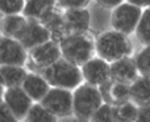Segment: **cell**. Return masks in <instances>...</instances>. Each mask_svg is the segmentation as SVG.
<instances>
[{
	"label": "cell",
	"mask_w": 150,
	"mask_h": 122,
	"mask_svg": "<svg viewBox=\"0 0 150 122\" xmlns=\"http://www.w3.org/2000/svg\"><path fill=\"white\" fill-rule=\"evenodd\" d=\"M0 122H20V120L11 112V109L3 100L0 102Z\"/></svg>",
	"instance_id": "obj_28"
},
{
	"label": "cell",
	"mask_w": 150,
	"mask_h": 122,
	"mask_svg": "<svg viewBox=\"0 0 150 122\" xmlns=\"http://www.w3.org/2000/svg\"><path fill=\"white\" fill-rule=\"evenodd\" d=\"M140 105L129 100L122 104L113 105V114L116 122H136L138 116Z\"/></svg>",
	"instance_id": "obj_21"
},
{
	"label": "cell",
	"mask_w": 150,
	"mask_h": 122,
	"mask_svg": "<svg viewBox=\"0 0 150 122\" xmlns=\"http://www.w3.org/2000/svg\"><path fill=\"white\" fill-rule=\"evenodd\" d=\"M62 58L82 67L96 54L95 41L87 33L70 34L59 42Z\"/></svg>",
	"instance_id": "obj_3"
},
{
	"label": "cell",
	"mask_w": 150,
	"mask_h": 122,
	"mask_svg": "<svg viewBox=\"0 0 150 122\" xmlns=\"http://www.w3.org/2000/svg\"><path fill=\"white\" fill-rule=\"evenodd\" d=\"M88 122H116L113 114V104L104 101L91 116Z\"/></svg>",
	"instance_id": "obj_24"
},
{
	"label": "cell",
	"mask_w": 150,
	"mask_h": 122,
	"mask_svg": "<svg viewBox=\"0 0 150 122\" xmlns=\"http://www.w3.org/2000/svg\"><path fill=\"white\" fill-rule=\"evenodd\" d=\"M29 18H26L23 13L18 15H5L1 18V36L17 38L18 34L23 32Z\"/></svg>",
	"instance_id": "obj_20"
},
{
	"label": "cell",
	"mask_w": 150,
	"mask_h": 122,
	"mask_svg": "<svg viewBox=\"0 0 150 122\" xmlns=\"http://www.w3.org/2000/svg\"><path fill=\"white\" fill-rule=\"evenodd\" d=\"M21 87L32 97V100L34 102H41V100L46 96L49 89L52 88V86L45 79V76L42 74H36V72H28Z\"/></svg>",
	"instance_id": "obj_14"
},
{
	"label": "cell",
	"mask_w": 150,
	"mask_h": 122,
	"mask_svg": "<svg viewBox=\"0 0 150 122\" xmlns=\"http://www.w3.org/2000/svg\"><path fill=\"white\" fill-rule=\"evenodd\" d=\"M29 59V51L18 39L1 36L0 39V63L24 66Z\"/></svg>",
	"instance_id": "obj_8"
},
{
	"label": "cell",
	"mask_w": 150,
	"mask_h": 122,
	"mask_svg": "<svg viewBox=\"0 0 150 122\" xmlns=\"http://www.w3.org/2000/svg\"><path fill=\"white\" fill-rule=\"evenodd\" d=\"M144 9L132 3L124 1L119 7L113 8L111 13V26L115 30H119L121 33L129 34L134 33L138 22L141 20Z\"/></svg>",
	"instance_id": "obj_5"
},
{
	"label": "cell",
	"mask_w": 150,
	"mask_h": 122,
	"mask_svg": "<svg viewBox=\"0 0 150 122\" xmlns=\"http://www.w3.org/2000/svg\"><path fill=\"white\" fill-rule=\"evenodd\" d=\"M82 74L86 83L101 87L111 81V63L100 57H93L82 66Z\"/></svg>",
	"instance_id": "obj_9"
},
{
	"label": "cell",
	"mask_w": 150,
	"mask_h": 122,
	"mask_svg": "<svg viewBox=\"0 0 150 122\" xmlns=\"http://www.w3.org/2000/svg\"><path fill=\"white\" fill-rule=\"evenodd\" d=\"M16 39H18L24 45V47L29 51V50L34 49L38 45L52 39V34L47 30L46 26L42 25L40 21L29 20L25 28L23 29V32L18 34V37Z\"/></svg>",
	"instance_id": "obj_11"
},
{
	"label": "cell",
	"mask_w": 150,
	"mask_h": 122,
	"mask_svg": "<svg viewBox=\"0 0 150 122\" xmlns=\"http://www.w3.org/2000/svg\"><path fill=\"white\" fill-rule=\"evenodd\" d=\"M103 93L104 99L107 97V102H111L113 105L122 104L130 100V88L129 84L119 83V81H108L107 84L99 87Z\"/></svg>",
	"instance_id": "obj_16"
},
{
	"label": "cell",
	"mask_w": 150,
	"mask_h": 122,
	"mask_svg": "<svg viewBox=\"0 0 150 122\" xmlns=\"http://www.w3.org/2000/svg\"><path fill=\"white\" fill-rule=\"evenodd\" d=\"M96 55L112 63L117 59L129 57L132 54V43L127 34L119 30H105L98 36L95 41Z\"/></svg>",
	"instance_id": "obj_2"
},
{
	"label": "cell",
	"mask_w": 150,
	"mask_h": 122,
	"mask_svg": "<svg viewBox=\"0 0 150 122\" xmlns=\"http://www.w3.org/2000/svg\"><path fill=\"white\" fill-rule=\"evenodd\" d=\"M57 7V0H26L23 15L29 20L41 21Z\"/></svg>",
	"instance_id": "obj_18"
},
{
	"label": "cell",
	"mask_w": 150,
	"mask_h": 122,
	"mask_svg": "<svg viewBox=\"0 0 150 122\" xmlns=\"http://www.w3.org/2000/svg\"><path fill=\"white\" fill-rule=\"evenodd\" d=\"M134 36L138 39V42L142 43L144 46L150 45V7L144 9L141 20L136 28Z\"/></svg>",
	"instance_id": "obj_23"
},
{
	"label": "cell",
	"mask_w": 150,
	"mask_h": 122,
	"mask_svg": "<svg viewBox=\"0 0 150 122\" xmlns=\"http://www.w3.org/2000/svg\"><path fill=\"white\" fill-rule=\"evenodd\" d=\"M63 22L69 36L87 33L91 26V13L87 8L63 9Z\"/></svg>",
	"instance_id": "obj_12"
},
{
	"label": "cell",
	"mask_w": 150,
	"mask_h": 122,
	"mask_svg": "<svg viewBox=\"0 0 150 122\" xmlns=\"http://www.w3.org/2000/svg\"><path fill=\"white\" fill-rule=\"evenodd\" d=\"M125 1L132 3V4H134V5H137V7L142 8V9L150 7V0H125Z\"/></svg>",
	"instance_id": "obj_31"
},
{
	"label": "cell",
	"mask_w": 150,
	"mask_h": 122,
	"mask_svg": "<svg viewBox=\"0 0 150 122\" xmlns=\"http://www.w3.org/2000/svg\"><path fill=\"white\" fill-rule=\"evenodd\" d=\"M103 102L104 96L100 88L86 81L73 91L74 116L79 121H88Z\"/></svg>",
	"instance_id": "obj_4"
},
{
	"label": "cell",
	"mask_w": 150,
	"mask_h": 122,
	"mask_svg": "<svg viewBox=\"0 0 150 122\" xmlns=\"http://www.w3.org/2000/svg\"><path fill=\"white\" fill-rule=\"evenodd\" d=\"M99 7L105 8V9H113V8L119 7L120 4L125 1V0H93Z\"/></svg>",
	"instance_id": "obj_30"
},
{
	"label": "cell",
	"mask_w": 150,
	"mask_h": 122,
	"mask_svg": "<svg viewBox=\"0 0 150 122\" xmlns=\"http://www.w3.org/2000/svg\"><path fill=\"white\" fill-rule=\"evenodd\" d=\"M41 74L52 87L65 88L70 91H74L80 84L84 83L82 67L69 62L65 58H61L49 67L44 68Z\"/></svg>",
	"instance_id": "obj_1"
},
{
	"label": "cell",
	"mask_w": 150,
	"mask_h": 122,
	"mask_svg": "<svg viewBox=\"0 0 150 122\" xmlns=\"http://www.w3.org/2000/svg\"><path fill=\"white\" fill-rule=\"evenodd\" d=\"M26 0H0L1 15H18L24 12Z\"/></svg>",
	"instance_id": "obj_26"
},
{
	"label": "cell",
	"mask_w": 150,
	"mask_h": 122,
	"mask_svg": "<svg viewBox=\"0 0 150 122\" xmlns=\"http://www.w3.org/2000/svg\"><path fill=\"white\" fill-rule=\"evenodd\" d=\"M1 100L20 121H25L29 110L34 104L32 97L24 91L21 86L12 87V88L1 87Z\"/></svg>",
	"instance_id": "obj_7"
},
{
	"label": "cell",
	"mask_w": 150,
	"mask_h": 122,
	"mask_svg": "<svg viewBox=\"0 0 150 122\" xmlns=\"http://www.w3.org/2000/svg\"><path fill=\"white\" fill-rule=\"evenodd\" d=\"M134 60L137 65L140 75L150 78V45L144 46L137 54L134 55Z\"/></svg>",
	"instance_id": "obj_25"
},
{
	"label": "cell",
	"mask_w": 150,
	"mask_h": 122,
	"mask_svg": "<svg viewBox=\"0 0 150 122\" xmlns=\"http://www.w3.org/2000/svg\"><path fill=\"white\" fill-rule=\"evenodd\" d=\"M41 104L58 118L74 114L73 91L70 89L52 87L46 96L41 100Z\"/></svg>",
	"instance_id": "obj_6"
},
{
	"label": "cell",
	"mask_w": 150,
	"mask_h": 122,
	"mask_svg": "<svg viewBox=\"0 0 150 122\" xmlns=\"http://www.w3.org/2000/svg\"><path fill=\"white\" fill-rule=\"evenodd\" d=\"M58 117L47 110L41 102H34L29 110L25 122H57Z\"/></svg>",
	"instance_id": "obj_22"
},
{
	"label": "cell",
	"mask_w": 150,
	"mask_h": 122,
	"mask_svg": "<svg viewBox=\"0 0 150 122\" xmlns=\"http://www.w3.org/2000/svg\"><path fill=\"white\" fill-rule=\"evenodd\" d=\"M136 122H150V102L140 107Z\"/></svg>",
	"instance_id": "obj_29"
},
{
	"label": "cell",
	"mask_w": 150,
	"mask_h": 122,
	"mask_svg": "<svg viewBox=\"0 0 150 122\" xmlns=\"http://www.w3.org/2000/svg\"><path fill=\"white\" fill-rule=\"evenodd\" d=\"M40 22L46 26L47 30L52 34V39L58 43L69 36L65 28V22H63V9L58 5L53 11H50Z\"/></svg>",
	"instance_id": "obj_15"
},
{
	"label": "cell",
	"mask_w": 150,
	"mask_h": 122,
	"mask_svg": "<svg viewBox=\"0 0 150 122\" xmlns=\"http://www.w3.org/2000/svg\"><path fill=\"white\" fill-rule=\"evenodd\" d=\"M91 0H57V5L62 9H75V8H87Z\"/></svg>",
	"instance_id": "obj_27"
},
{
	"label": "cell",
	"mask_w": 150,
	"mask_h": 122,
	"mask_svg": "<svg viewBox=\"0 0 150 122\" xmlns=\"http://www.w3.org/2000/svg\"><path fill=\"white\" fill-rule=\"evenodd\" d=\"M130 88V100L137 105L142 107L150 102V78L149 76L138 75L132 83Z\"/></svg>",
	"instance_id": "obj_19"
},
{
	"label": "cell",
	"mask_w": 150,
	"mask_h": 122,
	"mask_svg": "<svg viewBox=\"0 0 150 122\" xmlns=\"http://www.w3.org/2000/svg\"><path fill=\"white\" fill-rule=\"evenodd\" d=\"M61 58H62L61 46L58 42L53 41V39H49V41L36 46L34 49L29 50V60L41 71L55 63Z\"/></svg>",
	"instance_id": "obj_10"
},
{
	"label": "cell",
	"mask_w": 150,
	"mask_h": 122,
	"mask_svg": "<svg viewBox=\"0 0 150 122\" xmlns=\"http://www.w3.org/2000/svg\"><path fill=\"white\" fill-rule=\"evenodd\" d=\"M28 71L24 66H13V65H1L0 67V86L4 88L23 86Z\"/></svg>",
	"instance_id": "obj_17"
},
{
	"label": "cell",
	"mask_w": 150,
	"mask_h": 122,
	"mask_svg": "<svg viewBox=\"0 0 150 122\" xmlns=\"http://www.w3.org/2000/svg\"><path fill=\"white\" fill-rule=\"evenodd\" d=\"M140 75L134 58L125 57L111 63V79L119 83L130 84Z\"/></svg>",
	"instance_id": "obj_13"
}]
</instances>
